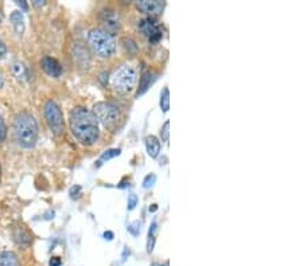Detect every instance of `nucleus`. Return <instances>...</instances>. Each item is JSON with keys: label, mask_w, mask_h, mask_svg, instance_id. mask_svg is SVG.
<instances>
[{"label": "nucleus", "mask_w": 303, "mask_h": 266, "mask_svg": "<svg viewBox=\"0 0 303 266\" xmlns=\"http://www.w3.org/2000/svg\"><path fill=\"white\" fill-rule=\"evenodd\" d=\"M45 117H46V121L50 127L51 132L54 135H59L62 133L63 131V114L62 110L59 108V105L53 100H49V101L45 104Z\"/></svg>", "instance_id": "nucleus-6"}, {"label": "nucleus", "mask_w": 303, "mask_h": 266, "mask_svg": "<svg viewBox=\"0 0 303 266\" xmlns=\"http://www.w3.org/2000/svg\"><path fill=\"white\" fill-rule=\"evenodd\" d=\"M15 238H17V241L19 245H29L30 242H31V238L27 232L23 230V228H19L18 232L15 234Z\"/></svg>", "instance_id": "nucleus-20"}, {"label": "nucleus", "mask_w": 303, "mask_h": 266, "mask_svg": "<svg viewBox=\"0 0 303 266\" xmlns=\"http://www.w3.org/2000/svg\"><path fill=\"white\" fill-rule=\"evenodd\" d=\"M70 129L80 143L92 145L100 137V129L94 114L86 108H76L70 112Z\"/></svg>", "instance_id": "nucleus-1"}, {"label": "nucleus", "mask_w": 303, "mask_h": 266, "mask_svg": "<svg viewBox=\"0 0 303 266\" xmlns=\"http://www.w3.org/2000/svg\"><path fill=\"white\" fill-rule=\"evenodd\" d=\"M17 5L19 6L21 9L25 10V11H27V10H29V6H27V3H26V2H23V0H22V2H17Z\"/></svg>", "instance_id": "nucleus-29"}, {"label": "nucleus", "mask_w": 303, "mask_h": 266, "mask_svg": "<svg viewBox=\"0 0 303 266\" xmlns=\"http://www.w3.org/2000/svg\"><path fill=\"white\" fill-rule=\"evenodd\" d=\"M0 266H19V258L14 251L0 253Z\"/></svg>", "instance_id": "nucleus-14"}, {"label": "nucleus", "mask_w": 303, "mask_h": 266, "mask_svg": "<svg viewBox=\"0 0 303 266\" xmlns=\"http://www.w3.org/2000/svg\"><path fill=\"white\" fill-rule=\"evenodd\" d=\"M13 73L14 76L17 77L18 81H26L29 80V69L23 62H14L13 65Z\"/></svg>", "instance_id": "nucleus-15"}, {"label": "nucleus", "mask_w": 303, "mask_h": 266, "mask_svg": "<svg viewBox=\"0 0 303 266\" xmlns=\"http://www.w3.org/2000/svg\"><path fill=\"white\" fill-rule=\"evenodd\" d=\"M138 29L140 30V33L144 35V37H147L152 43L158 42L159 39H162V30L158 26L154 19L151 18H144L142 21H139L138 23Z\"/></svg>", "instance_id": "nucleus-7"}, {"label": "nucleus", "mask_w": 303, "mask_h": 266, "mask_svg": "<svg viewBox=\"0 0 303 266\" xmlns=\"http://www.w3.org/2000/svg\"><path fill=\"white\" fill-rule=\"evenodd\" d=\"M0 172H2V167H0Z\"/></svg>", "instance_id": "nucleus-36"}, {"label": "nucleus", "mask_w": 303, "mask_h": 266, "mask_svg": "<svg viewBox=\"0 0 303 266\" xmlns=\"http://www.w3.org/2000/svg\"><path fill=\"white\" fill-rule=\"evenodd\" d=\"M38 123L30 113L18 114L14 121V136L22 148L30 149L38 141Z\"/></svg>", "instance_id": "nucleus-2"}, {"label": "nucleus", "mask_w": 303, "mask_h": 266, "mask_svg": "<svg viewBox=\"0 0 303 266\" xmlns=\"http://www.w3.org/2000/svg\"><path fill=\"white\" fill-rule=\"evenodd\" d=\"M7 54V47H6L5 42L3 41H0V59H3Z\"/></svg>", "instance_id": "nucleus-26"}, {"label": "nucleus", "mask_w": 303, "mask_h": 266, "mask_svg": "<svg viewBox=\"0 0 303 266\" xmlns=\"http://www.w3.org/2000/svg\"><path fill=\"white\" fill-rule=\"evenodd\" d=\"M3 21V17H2V13H0V22Z\"/></svg>", "instance_id": "nucleus-35"}, {"label": "nucleus", "mask_w": 303, "mask_h": 266, "mask_svg": "<svg viewBox=\"0 0 303 266\" xmlns=\"http://www.w3.org/2000/svg\"><path fill=\"white\" fill-rule=\"evenodd\" d=\"M156 227H158L156 222H152L151 226H150V230H148V235H147V251H148V253H152V250H154V246H155Z\"/></svg>", "instance_id": "nucleus-17"}, {"label": "nucleus", "mask_w": 303, "mask_h": 266, "mask_svg": "<svg viewBox=\"0 0 303 266\" xmlns=\"http://www.w3.org/2000/svg\"><path fill=\"white\" fill-rule=\"evenodd\" d=\"M103 236H104V239H107V241H112L115 235L112 231H106L104 234H103Z\"/></svg>", "instance_id": "nucleus-28"}, {"label": "nucleus", "mask_w": 303, "mask_h": 266, "mask_svg": "<svg viewBox=\"0 0 303 266\" xmlns=\"http://www.w3.org/2000/svg\"><path fill=\"white\" fill-rule=\"evenodd\" d=\"M92 113L94 114L97 123L100 121L103 125L111 127L112 124L118 121L119 108L112 102H97Z\"/></svg>", "instance_id": "nucleus-5"}, {"label": "nucleus", "mask_w": 303, "mask_h": 266, "mask_svg": "<svg viewBox=\"0 0 303 266\" xmlns=\"http://www.w3.org/2000/svg\"><path fill=\"white\" fill-rule=\"evenodd\" d=\"M6 137H7V127H6L5 120L0 117V141H5Z\"/></svg>", "instance_id": "nucleus-25"}, {"label": "nucleus", "mask_w": 303, "mask_h": 266, "mask_svg": "<svg viewBox=\"0 0 303 266\" xmlns=\"http://www.w3.org/2000/svg\"><path fill=\"white\" fill-rule=\"evenodd\" d=\"M61 258L59 257H51L50 262H49V265L50 266H61Z\"/></svg>", "instance_id": "nucleus-27"}, {"label": "nucleus", "mask_w": 303, "mask_h": 266, "mask_svg": "<svg viewBox=\"0 0 303 266\" xmlns=\"http://www.w3.org/2000/svg\"><path fill=\"white\" fill-rule=\"evenodd\" d=\"M155 182H156V176L154 175V173H150V175H147V176L144 177L143 187L144 188H151V187L155 184Z\"/></svg>", "instance_id": "nucleus-22"}, {"label": "nucleus", "mask_w": 303, "mask_h": 266, "mask_svg": "<svg viewBox=\"0 0 303 266\" xmlns=\"http://www.w3.org/2000/svg\"><path fill=\"white\" fill-rule=\"evenodd\" d=\"M127 255H130V250H128V247H127V246H124V250H123V259H122V262L126 261Z\"/></svg>", "instance_id": "nucleus-30"}, {"label": "nucleus", "mask_w": 303, "mask_h": 266, "mask_svg": "<svg viewBox=\"0 0 303 266\" xmlns=\"http://www.w3.org/2000/svg\"><path fill=\"white\" fill-rule=\"evenodd\" d=\"M120 153H122V149H119V148H112V149H108L106 152L103 153L98 159V164H103V161H108L111 159H114L116 156H120Z\"/></svg>", "instance_id": "nucleus-19"}, {"label": "nucleus", "mask_w": 303, "mask_h": 266, "mask_svg": "<svg viewBox=\"0 0 303 266\" xmlns=\"http://www.w3.org/2000/svg\"><path fill=\"white\" fill-rule=\"evenodd\" d=\"M3 84H5V78H3V74L0 73V88L3 86Z\"/></svg>", "instance_id": "nucleus-32"}, {"label": "nucleus", "mask_w": 303, "mask_h": 266, "mask_svg": "<svg viewBox=\"0 0 303 266\" xmlns=\"http://www.w3.org/2000/svg\"><path fill=\"white\" fill-rule=\"evenodd\" d=\"M73 58L76 59L77 64L82 68H88L89 64H90V57H89L88 50L81 43H77L73 49Z\"/></svg>", "instance_id": "nucleus-11"}, {"label": "nucleus", "mask_w": 303, "mask_h": 266, "mask_svg": "<svg viewBox=\"0 0 303 266\" xmlns=\"http://www.w3.org/2000/svg\"><path fill=\"white\" fill-rule=\"evenodd\" d=\"M136 6L144 14H147L150 17H155V15L162 14L166 5H164V2H160V0H139V2H136Z\"/></svg>", "instance_id": "nucleus-9"}, {"label": "nucleus", "mask_w": 303, "mask_h": 266, "mask_svg": "<svg viewBox=\"0 0 303 266\" xmlns=\"http://www.w3.org/2000/svg\"><path fill=\"white\" fill-rule=\"evenodd\" d=\"M159 105L160 109L163 110L164 113L170 109V92H168V88H164L160 93V100H159Z\"/></svg>", "instance_id": "nucleus-18"}, {"label": "nucleus", "mask_w": 303, "mask_h": 266, "mask_svg": "<svg viewBox=\"0 0 303 266\" xmlns=\"http://www.w3.org/2000/svg\"><path fill=\"white\" fill-rule=\"evenodd\" d=\"M156 208H158V207H156V204H152V207H151V208H150V211H151V212L156 211Z\"/></svg>", "instance_id": "nucleus-33"}, {"label": "nucleus", "mask_w": 303, "mask_h": 266, "mask_svg": "<svg viewBox=\"0 0 303 266\" xmlns=\"http://www.w3.org/2000/svg\"><path fill=\"white\" fill-rule=\"evenodd\" d=\"M112 86L119 93H130L135 88L136 82V72L130 65H123L112 76Z\"/></svg>", "instance_id": "nucleus-4"}, {"label": "nucleus", "mask_w": 303, "mask_h": 266, "mask_svg": "<svg viewBox=\"0 0 303 266\" xmlns=\"http://www.w3.org/2000/svg\"><path fill=\"white\" fill-rule=\"evenodd\" d=\"M34 6H37V7H39V6H45V2H42V0H35V2H34Z\"/></svg>", "instance_id": "nucleus-31"}, {"label": "nucleus", "mask_w": 303, "mask_h": 266, "mask_svg": "<svg viewBox=\"0 0 303 266\" xmlns=\"http://www.w3.org/2000/svg\"><path fill=\"white\" fill-rule=\"evenodd\" d=\"M144 143H146V149H147L148 156L156 157L159 155L162 147H160V141L156 139L155 136H147L146 140H144Z\"/></svg>", "instance_id": "nucleus-13"}, {"label": "nucleus", "mask_w": 303, "mask_h": 266, "mask_svg": "<svg viewBox=\"0 0 303 266\" xmlns=\"http://www.w3.org/2000/svg\"><path fill=\"white\" fill-rule=\"evenodd\" d=\"M138 202H139V199H138V196L135 194H131L130 196H128V202H127V208L128 210H134L135 207L138 206Z\"/></svg>", "instance_id": "nucleus-23"}, {"label": "nucleus", "mask_w": 303, "mask_h": 266, "mask_svg": "<svg viewBox=\"0 0 303 266\" xmlns=\"http://www.w3.org/2000/svg\"><path fill=\"white\" fill-rule=\"evenodd\" d=\"M10 19H11V23H13L15 33H17L18 35L23 34L26 29V23H25V17H23L22 11H14V13L11 14Z\"/></svg>", "instance_id": "nucleus-12"}, {"label": "nucleus", "mask_w": 303, "mask_h": 266, "mask_svg": "<svg viewBox=\"0 0 303 266\" xmlns=\"http://www.w3.org/2000/svg\"><path fill=\"white\" fill-rule=\"evenodd\" d=\"M170 121H166V123L163 124V127H162V129H160V136H162V140L163 141H168V133H170Z\"/></svg>", "instance_id": "nucleus-24"}, {"label": "nucleus", "mask_w": 303, "mask_h": 266, "mask_svg": "<svg viewBox=\"0 0 303 266\" xmlns=\"http://www.w3.org/2000/svg\"><path fill=\"white\" fill-rule=\"evenodd\" d=\"M140 226H142V223H140L139 220H135V222H132V223L127 226V230L134 236H138L140 234Z\"/></svg>", "instance_id": "nucleus-21"}, {"label": "nucleus", "mask_w": 303, "mask_h": 266, "mask_svg": "<svg viewBox=\"0 0 303 266\" xmlns=\"http://www.w3.org/2000/svg\"><path fill=\"white\" fill-rule=\"evenodd\" d=\"M100 21L101 25L106 27L104 31H107L110 35L116 34L120 30V17H119V14L115 10H103L100 14Z\"/></svg>", "instance_id": "nucleus-8"}, {"label": "nucleus", "mask_w": 303, "mask_h": 266, "mask_svg": "<svg viewBox=\"0 0 303 266\" xmlns=\"http://www.w3.org/2000/svg\"><path fill=\"white\" fill-rule=\"evenodd\" d=\"M88 43L92 50L101 58H110L116 51V42L112 35L100 29H93L89 31Z\"/></svg>", "instance_id": "nucleus-3"}, {"label": "nucleus", "mask_w": 303, "mask_h": 266, "mask_svg": "<svg viewBox=\"0 0 303 266\" xmlns=\"http://www.w3.org/2000/svg\"><path fill=\"white\" fill-rule=\"evenodd\" d=\"M41 66H42L43 72L46 73L47 76L58 78L62 74V68L57 59L51 58V57H43L41 59Z\"/></svg>", "instance_id": "nucleus-10"}, {"label": "nucleus", "mask_w": 303, "mask_h": 266, "mask_svg": "<svg viewBox=\"0 0 303 266\" xmlns=\"http://www.w3.org/2000/svg\"><path fill=\"white\" fill-rule=\"evenodd\" d=\"M152 266H168V262H166L163 265H160V263H152Z\"/></svg>", "instance_id": "nucleus-34"}, {"label": "nucleus", "mask_w": 303, "mask_h": 266, "mask_svg": "<svg viewBox=\"0 0 303 266\" xmlns=\"http://www.w3.org/2000/svg\"><path fill=\"white\" fill-rule=\"evenodd\" d=\"M155 80V77L154 74L150 72H147L146 74H143V77L140 78L139 82V89H138V92H136V97H139L142 94H144L147 92V89L150 88V85L152 84V81Z\"/></svg>", "instance_id": "nucleus-16"}]
</instances>
